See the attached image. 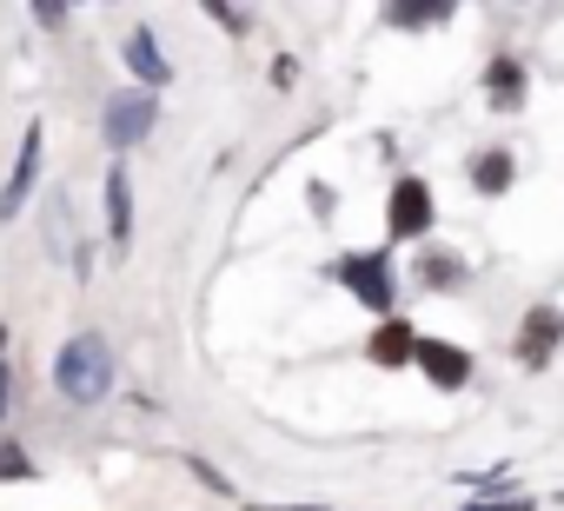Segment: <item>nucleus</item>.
Wrapping results in <instances>:
<instances>
[{
  "instance_id": "obj_1",
  "label": "nucleus",
  "mask_w": 564,
  "mask_h": 511,
  "mask_svg": "<svg viewBox=\"0 0 564 511\" xmlns=\"http://www.w3.org/2000/svg\"><path fill=\"white\" fill-rule=\"evenodd\" d=\"M54 379H61V392H67L74 405H100V399L113 392V346H107L100 333H80V339H67V346H61V366H54Z\"/></svg>"
},
{
  "instance_id": "obj_2",
  "label": "nucleus",
  "mask_w": 564,
  "mask_h": 511,
  "mask_svg": "<svg viewBox=\"0 0 564 511\" xmlns=\"http://www.w3.org/2000/svg\"><path fill=\"white\" fill-rule=\"evenodd\" d=\"M339 286H352V300L366 313H392V267L379 252H346L339 260Z\"/></svg>"
},
{
  "instance_id": "obj_3",
  "label": "nucleus",
  "mask_w": 564,
  "mask_h": 511,
  "mask_svg": "<svg viewBox=\"0 0 564 511\" xmlns=\"http://www.w3.org/2000/svg\"><path fill=\"white\" fill-rule=\"evenodd\" d=\"M153 120H160V100H153V94H120V100L107 107V140H113V146H140V140L153 133Z\"/></svg>"
},
{
  "instance_id": "obj_4",
  "label": "nucleus",
  "mask_w": 564,
  "mask_h": 511,
  "mask_svg": "<svg viewBox=\"0 0 564 511\" xmlns=\"http://www.w3.org/2000/svg\"><path fill=\"white\" fill-rule=\"evenodd\" d=\"M386 219H392V232H399V239L432 232V186H425V180H399V186H392V213H386Z\"/></svg>"
},
{
  "instance_id": "obj_5",
  "label": "nucleus",
  "mask_w": 564,
  "mask_h": 511,
  "mask_svg": "<svg viewBox=\"0 0 564 511\" xmlns=\"http://www.w3.org/2000/svg\"><path fill=\"white\" fill-rule=\"evenodd\" d=\"M432 385H445V392H458L465 379H471V352H458V346H445V339H419V359H412Z\"/></svg>"
},
{
  "instance_id": "obj_6",
  "label": "nucleus",
  "mask_w": 564,
  "mask_h": 511,
  "mask_svg": "<svg viewBox=\"0 0 564 511\" xmlns=\"http://www.w3.org/2000/svg\"><path fill=\"white\" fill-rule=\"evenodd\" d=\"M557 339H564V313H557V306H538V313L524 319V333H518V359L538 372V366H551Z\"/></svg>"
},
{
  "instance_id": "obj_7",
  "label": "nucleus",
  "mask_w": 564,
  "mask_h": 511,
  "mask_svg": "<svg viewBox=\"0 0 564 511\" xmlns=\"http://www.w3.org/2000/svg\"><path fill=\"white\" fill-rule=\"evenodd\" d=\"M34 173H41V127H28V140H21L14 180H8V193H0V219H14V213L28 206V186H34Z\"/></svg>"
},
{
  "instance_id": "obj_8",
  "label": "nucleus",
  "mask_w": 564,
  "mask_h": 511,
  "mask_svg": "<svg viewBox=\"0 0 564 511\" xmlns=\"http://www.w3.org/2000/svg\"><path fill=\"white\" fill-rule=\"evenodd\" d=\"M412 359H419V333L405 319H386L372 333V366H412Z\"/></svg>"
},
{
  "instance_id": "obj_9",
  "label": "nucleus",
  "mask_w": 564,
  "mask_h": 511,
  "mask_svg": "<svg viewBox=\"0 0 564 511\" xmlns=\"http://www.w3.org/2000/svg\"><path fill=\"white\" fill-rule=\"evenodd\" d=\"M127 67H133L140 80H147V94L173 80V67H166V54L153 47V34H133V41H127Z\"/></svg>"
},
{
  "instance_id": "obj_10",
  "label": "nucleus",
  "mask_w": 564,
  "mask_h": 511,
  "mask_svg": "<svg viewBox=\"0 0 564 511\" xmlns=\"http://www.w3.org/2000/svg\"><path fill=\"white\" fill-rule=\"evenodd\" d=\"M107 226H113V246H127V239H133V186H127V173H120V166L107 173Z\"/></svg>"
},
{
  "instance_id": "obj_11",
  "label": "nucleus",
  "mask_w": 564,
  "mask_h": 511,
  "mask_svg": "<svg viewBox=\"0 0 564 511\" xmlns=\"http://www.w3.org/2000/svg\"><path fill=\"white\" fill-rule=\"evenodd\" d=\"M471 186H478V193H505V186H511V153H505V146H485V153L471 160Z\"/></svg>"
},
{
  "instance_id": "obj_12",
  "label": "nucleus",
  "mask_w": 564,
  "mask_h": 511,
  "mask_svg": "<svg viewBox=\"0 0 564 511\" xmlns=\"http://www.w3.org/2000/svg\"><path fill=\"white\" fill-rule=\"evenodd\" d=\"M485 80H491V107H518V100H524V67H518L511 54H505V61H491V74H485Z\"/></svg>"
},
{
  "instance_id": "obj_13",
  "label": "nucleus",
  "mask_w": 564,
  "mask_h": 511,
  "mask_svg": "<svg viewBox=\"0 0 564 511\" xmlns=\"http://www.w3.org/2000/svg\"><path fill=\"white\" fill-rule=\"evenodd\" d=\"M419 280H425V286H458V280H465V267H458V252L432 246L425 260H419Z\"/></svg>"
},
{
  "instance_id": "obj_14",
  "label": "nucleus",
  "mask_w": 564,
  "mask_h": 511,
  "mask_svg": "<svg viewBox=\"0 0 564 511\" xmlns=\"http://www.w3.org/2000/svg\"><path fill=\"white\" fill-rule=\"evenodd\" d=\"M14 478H34L28 471V452L21 445H0V485H14Z\"/></svg>"
},
{
  "instance_id": "obj_15",
  "label": "nucleus",
  "mask_w": 564,
  "mask_h": 511,
  "mask_svg": "<svg viewBox=\"0 0 564 511\" xmlns=\"http://www.w3.org/2000/svg\"><path fill=\"white\" fill-rule=\"evenodd\" d=\"M452 8H392V21L399 28H425V21H445Z\"/></svg>"
},
{
  "instance_id": "obj_16",
  "label": "nucleus",
  "mask_w": 564,
  "mask_h": 511,
  "mask_svg": "<svg viewBox=\"0 0 564 511\" xmlns=\"http://www.w3.org/2000/svg\"><path fill=\"white\" fill-rule=\"evenodd\" d=\"M0 405H8V333H0Z\"/></svg>"
},
{
  "instance_id": "obj_17",
  "label": "nucleus",
  "mask_w": 564,
  "mask_h": 511,
  "mask_svg": "<svg viewBox=\"0 0 564 511\" xmlns=\"http://www.w3.org/2000/svg\"><path fill=\"white\" fill-rule=\"evenodd\" d=\"M471 511H531L524 498H511V504H471Z\"/></svg>"
}]
</instances>
